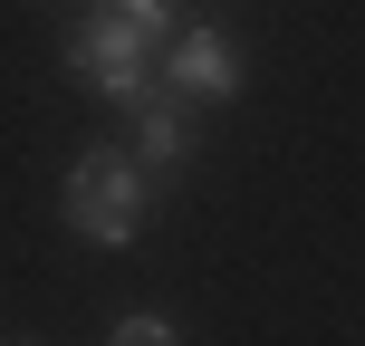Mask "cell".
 <instances>
[{"instance_id": "obj_2", "label": "cell", "mask_w": 365, "mask_h": 346, "mask_svg": "<svg viewBox=\"0 0 365 346\" xmlns=\"http://www.w3.org/2000/svg\"><path fill=\"white\" fill-rule=\"evenodd\" d=\"M68 77H77L87 96H106V106H145V96L164 87V49H154V39H135L125 19L96 0V10L68 29Z\"/></svg>"}, {"instance_id": "obj_4", "label": "cell", "mask_w": 365, "mask_h": 346, "mask_svg": "<svg viewBox=\"0 0 365 346\" xmlns=\"http://www.w3.org/2000/svg\"><path fill=\"white\" fill-rule=\"evenodd\" d=\"M135 173L145 183H173V173H192V154H202V135H192V106H182L173 87H154L145 106H135Z\"/></svg>"}, {"instance_id": "obj_1", "label": "cell", "mask_w": 365, "mask_h": 346, "mask_svg": "<svg viewBox=\"0 0 365 346\" xmlns=\"http://www.w3.org/2000/svg\"><path fill=\"white\" fill-rule=\"evenodd\" d=\"M145 212H154V183L135 173V154L87 145L68 164V231L87 240V250H125V240L145 231Z\"/></svg>"}, {"instance_id": "obj_5", "label": "cell", "mask_w": 365, "mask_h": 346, "mask_svg": "<svg viewBox=\"0 0 365 346\" xmlns=\"http://www.w3.org/2000/svg\"><path fill=\"white\" fill-rule=\"evenodd\" d=\"M106 10L125 19L135 39H154V49H173V29H182V19H173V0H106Z\"/></svg>"}, {"instance_id": "obj_6", "label": "cell", "mask_w": 365, "mask_h": 346, "mask_svg": "<svg viewBox=\"0 0 365 346\" xmlns=\"http://www.w3.org/2000/svg\"><path fill=\"white\" fill-rule=\"evenodd\" d=\"M106 346H182V327H173V317H115V327H106Z\"/></svg>"}, {"instance_id": "obj_3", "label": "cell", "mask_w": 365, "mask_h": 346, "mask_svg": "<svg viewBox=\"0 0 365 346\" xmlns=\"http://www.w3.org/2000/svg\"><path fill=\"white\" fill-rule=\"evenodd\" d=\"M164 87L182 96V106H231L240 96V49L212 29V19H192V29H173V49H164Z\"/></svg>"}]
</instances>
